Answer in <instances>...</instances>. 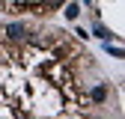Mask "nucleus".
Segmentation results:
<instances>
[{
	"label": "nucleus",
	"mask_w": 125,
	"mask_h": 119,
	"mask_svg": "<svg viewBox=\"0 0 125 119\" xmlns=\"http://www.w3.org/2000/svg\"><path fill=\"white\" fill-rule=\"evenodd\" d=\"M92 33H95L101 42H107V39H113V33H110V30H107V27H101V24H95V27H92Z\"/></svg>",
	"instance_id": "nucleus-3"
},
{
	"label": "nucleus",
	"mask_w": 125,
	"mask_h": 119,
	"mask_svg": "<svg viewBox=\"0 0 125 119\" xmlns=\"http://www.w3.org/2000/svg\"><path fill=\"white\" fill-rule=\"evenodd\" d=\"M3 36H6L9 42H27V39H30V33H27L24 24H9V27L3 30Z\"/></svg>",
	"instance_id": "nucleus-1"
},
{
	"label": "nucleus",
	"mask_w": 125,
	"mask_h": 119,
	"mask_svg": "<svg viewBox=\"0 0 125 119\" xmlns=\"http://www.w3.org/2000/svg\"><path fill=\"white\" fill-rule=\"evenodd\" d=\"M77 15H81V6H77V3H69V6H66V18H69V21H74Z\"/></svg>",
	"instance_id": "nucleus-4"
},
{
	"label": "nucleus",
	"mask_w": 125,
	"mask_h": 119,
	"mask_svg": "<svg viewBox=\"0 0 125 119\" xmlns=\"http://www.w3.org/2000/svg\"><path fill=\"white\" fill-rule=\"evenodd\" d=\"M92 101H95V104H104V101H107V86H104V83L92 86Z\"/></svg>",
	"instance_id": "nucleus-2"
}]
</instances>
